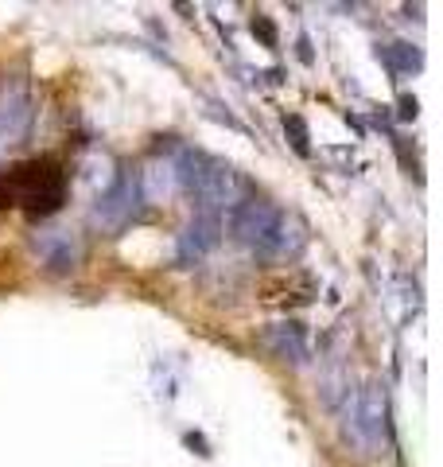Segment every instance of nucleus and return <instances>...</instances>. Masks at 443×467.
<instances>
[{
  "mask_svg": "<svg viewBox=\"0 0 443 467\" xmlns=\"http://www.w3.org/2000/svg\"><path fill=\"white\" fill-rule=\"evenodd\" d=\"M312 296H315V281L295 269L269 273L257 285V300L269 304V308H300V304H312Z\"/></svg>",
  "mask_w": 443,
  "mask_h": 467,
  "instance_id": "4",
  "label": "nucleus"
},
{
  "mask_svg": "<svg viewBox=\"0 0 443 467\" xmlns=\"http://www.w3.org/2000/svg\"><path fill=\"white\" fill-rule=\"evenodd\" d=\"M233 234H238V242L253 245L269 261H284L304 245V230L295 226V218L264 199L242 202L238 214H233Z\"/></svg>",
  "mask_w": 443,
  "mask_h": 467,
  "instance_id": "2",
  "label": "nucleus"
},
{
  "mask_svg": "<svg viewBox=\"0 0 443 467\" xmlns=\"http://www.w3.org/2000/svg\"><path fill=\"white\" fill-rule=\"evenodd\" d=\"M183 180H187V192L195 195L199 202H211V207H226V202H238L249 187L238 171L222 160H206V156H195L187 160L183 168Z\"/></svg>",
  "mask_w": 443,
  "mask_h": 467,
  "instance_id": "3",
  "label": "nucleus"
},
{
  "mask_svg": "<svg viewBox=\"0 0 443 467\" xmlns=\"http://www.w3.org/2000/svg\"><path fill=\"white\" fill-rule=\"evenodd\" d=\"M67 199V171L55 156L24 160L12 171L0 175V211L20 207L32 218H47Z\"/></svg>",
  "mask_w": 443,
  "mask_h": 467,
  "instance_id": "1",
  "label": "nucleus"
}]
</instances>
